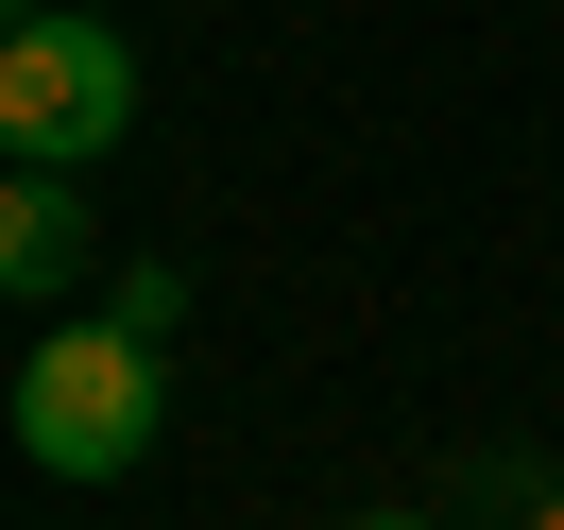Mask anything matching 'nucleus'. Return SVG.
<instances>
[{"mask_svg": "<svg viewBox=\"0 0 564 530\" xmlns=\"http://www.w3.org/2000/svg\"><path fill=\"white\" fill-rule=\"evenodd\" d=\"M104 325H138V343H172V325H188V274H172V257H120V274H104Z\"/></svg>", "mask_w": 564, "mask_h": 530, "instance_id": "4", "label": "nucleus"}, {"mask_svg": "<svg viewBox=\"0 0 564 530\" xmlns=\"http://www.w3.org/2000/svg\"><path fill=\"white\" fill-rule=\"evenodd\" d=\"M359 530H445V513H359Z\"/></svg>", "mask_w": 564, "mask_h": 530, "instance_id": "6", "label": "nucleus"}, {"mask_svg": "<svg viewBox=\"0 0 564 530\" xmlns=\"http://www.w3.org/2000/svg\"><path fill=\"white\" fill-rule=\"evenodd\" d=\"M513 530H564V479H547V496H530V513H513Z\"/></svg>", "mask_w": 564, "mask_h": 530, "instance_id": "5", "label": "nucleus"}, {"mask_svg": "<svg viewBox=\"0 0 564 530\" xmlns=\"http://www.w3.org/2000/svg\"><path fill=\"white\" fill-rule=\"evenodd\" d=\"M69 274H86V188H69V172H18V188H0V291L52 309Z\"/></svg>", "mask_w": 564, "mask_h": 530, "instance_id": "3", "label": "nucleus"}, {"mask_svg": "<svg viewBox=\"0 0 564 530\" xmlns=\"http://www.w3.org/2000/svg\"><path fill=\"white\" fill-rule=\"evenodd\" d=\"M18 18H52V0H18Z\"/></svg>", "mask_w": 564, "mask_h": 530, "instance_id": "7", "label": "nucleus"}, {"mask_svg": "<svg viewBox=\"0 0 564 530\" xmlns=\"http://www.w3.org/2000/svg\"><path fill=\"white\" fill-rule=\"evenodd\" d=\"M154 428H172V377H154L138 325H52L18 359V462L35 479H138Z\"/></svg>", "mask_w": 564, "mask_h": 530, "instance_id": "1", "label": "nucleus"}, {"mask_svg": "<svg viewBox=\"0 0 564 530\" xmlns=\"http://www.w3.org/2000/svg\"><path fill=\"white\" fill-rule=\"evenodd\" d=\"M138 138V52L86 18V0H52V18H18L0 35V154L18 172H86V154Z\"/></svg>", "mask_w": 564, "mask_h": 530, "instance_id": "2", "label": "nucleus"}]
</instances>
